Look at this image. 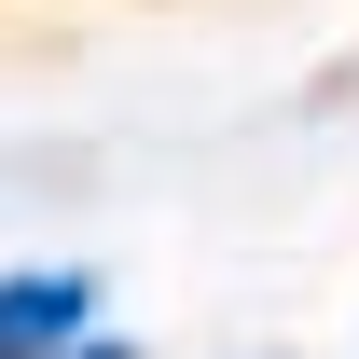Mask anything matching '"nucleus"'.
<instances>
[{
  "instance_id": "nucleus-1",
  "label": "nucleus",
  "mask_w": 359,
  "mask_h": 359,
  "mask_svg": "<svg viewBox=\"0 0 359 359\" xmlns=\"http://www.w3.org/2000/svg\"><path fill=\"white\" fill-rule=\"evenodd\" d=\"M97 332V276L83 263H14L0 276V359H69Z\"/></svg>"
},
{
  "instance_id": "nucleus-2",
  "label": "nucleus",
  "mask_w": 359,
  "mask_h": 359,
  "mask_svg": "<svg viewBox=\"0 0 359 359\" xmlns=\"http://www.w3.org/2000/svg\"><path fill=\"white\" fill-rule=\"evenodd\" d=\"M69 359H138V346H125V332H83V346H69Z\"/></svg>"
}]
</instances>
